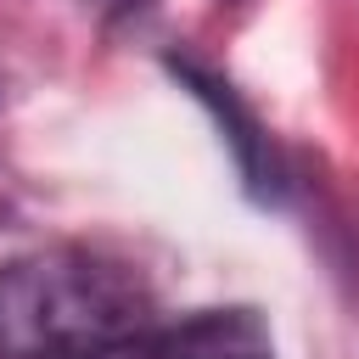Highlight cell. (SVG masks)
Masks as SVG:
<instances>
[{
  "instance_id": "3",
  "label": "cell",
  "mask_w": 359,
  "mask_h": 359,
  "mask_svg": "<svg viewBox=\"0 0 359 359\" xmlns=\"http://www.w3.org/2000/svg\"><path fill=\"white\" fill-rule=\"evenodd\" d=\"M180 79H191V84H196V95L219 107V118L230 112V129H241V112L230 107V95H224V84H213V79H202V73H191V67H180ZM236 146H241V168H247V185H264V163H258V140H252V135H236Z\"/></svg>"
},
{
  "instance_id": "2",
  "label": "cell",
  "mask_w": 359,
  "mask_h": 359,
  "mask_svg": "<svg viewBox=\"0 0 359 359\" xmlns=\"http://www.w3.org/2000/svg\"><path fill=\"white\" fill-rule=\"evenodd\" d=\"M101 359H275V337L252 309H202L174 325H140Z\"/></svg>"
},
{
  "instance_id": "1",
  "label": "cell",
  "mask_w": 359,
  "mask_h": 359,
  "mask_svg": "<svg viewBox=\"0 0 359 359\" xmlns=\"http://www.w3.org/2000/svg\"><path fill=\"white\" fill-rule=\"evenodd\" d=\"M151 325L146 280L84 247L0 264V359H101Z\"/></svg>"
}]
</instances>
